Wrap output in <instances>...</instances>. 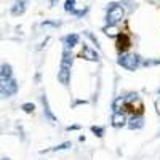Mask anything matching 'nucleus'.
Listing matches in <instances>:
<instances>
[{"label":"nucleus","mask_w":160,"mask_h":160,"mask_svg":"<svg viewBox=\"0 0 160 160\" xmlns=\"http://www.w3.org/2000/svg\"><path fill=\"white\" fill-rule=\"evenodd\" d=\"M117 62H118V66H122L127 71H136L141 64V58L138 55H135V53H122L118 56Z\"/></svg>","instance_id":"obj_1"},{"label":"nucleus","mask_w":160,"mask_h":160,"mask_svg":"<svg viewBox=\"0 0 160 160\" xmlns=\"http://www.w3.org/2000/svg\"><path fill=\"white\" fill-rule=\"evenodd\" d=\"M58 80L62 85H68L71 80V68H66V66H61L59 72H58Z\"/></svg>","instance_id":"obj_7"},{"label":"nucleus","mask_w":160,"mask_h":160,"mask_svg":"<svg viewBox=\"0 0 160 160\" xmlns=\"http://www.w3.org/2000/svg\"><path fill=\"white\" fill-rule=\"evenodd\" d=\"M3 98H8V96H7V91H5L3 82H0V99H3Z\"/></svg>","instance_id":"obj_16"},{"label":"nucleus","mask_w":160,"mask_h":160,"mask_svg":"<svg viewBox=\"0 0 160 160\" xmlns=\"http://www.w3.org/2000/svg\"><path fill=\"white\" fill-rule=\"evenodd\" d=\"M26 8H28V0H16L11 7V15L13 16H21V15H24Z\"/></svg>","instance_id":"obj_3"},{"label":"nucleus","mask_w":160,"mask_h":160,"mask_svg":"<svg viewBox=\"0 0 160 160\" xmlns=\"http://www.w3.org/2000/svg\"><path fill=\"white\" fill-rule=\"evenodd\" d=\"M42 104H43V112H45L47 118H50L51 122H55V120H56V117L53 115V112L50 111V106H48V101H47V96H45V95L42 96Z\"/></svg>","instance_id":"obj_10"},{"label":"nucleus","mask_w":160,"mask_h":160,"mask_svg":"<svg viewBox=\"0 0 160 160\" xmlns=\"http://www.w3.org/2000/svg\"><path fill=\"white\" fill-rule=\"evenodd\" d=\"M10 78H13V68L7 62L0 64V80L5 82V80H10Z\"/></svg>","instance_id":"obj_6"},{"label":"nucleus","mask_w":160,"mask_h":160,"mask_svg":"<svg viewBox=\"0 0 160 160\" xmlns=\"http://www.w3.org/2000/svg\"><path fill=\"white\" fill-rule=\"evenodd\" d=\"M2 160H10V158H2Z\"/></svg>","instance_id":"obj_17"},{"label":"nucleus","mask_w":160,"mask_h":160,"mask_svg":"<svg viewBox=\"0 0 160 160\" xmlns=\"http://www.w3.org/2000/svg\"><path fill=\"white\" fill-rule=\"evenodd\" d=\"M123 16H125L123 7H120L117 3H112L108 8V18H106V21H108L109 26H115V24H118L120 21L123 19Z\"/></svg>","instance_id":"obj_2"},{"label":"nucleus","mask_w":160,"mask_h":160,"mask_svg":"<svg viewBox=\"0 0 160 160\" xmlns=\"http://www.w3.org/2000/svg\"><path fill=\"white\" fill-rule=\"evenodd\" d=\"M21 109H22L26 114H34V111H35V106H34L32 102H24V104L21 106Z\"/></svg>","instance_id":"obj_13"},{"label":"nucleus","mask_w":160,"mask_h":160,"mask_svg":"<svg viewBox=\"0 0 160 160\" xmlns=\"http://www.w3.org/2000/svg\"><path fill=\"white\" fill-rule=\"evenodd\" d=\"M91 131L95 133L98 138H101V136L104 135V128H101V127H91Z\"/></svg>","instance_id":"obj_15"},{"label":"nucleus","mask_w":160,"mask_h":160,"mask_svg":"<svg viewBox=\"0 0 160 160\" xmlns=\"http://www.w3.org/2000/svg\"><path fill=\"white\" fill-rule=\"evenodd\" d=\"M80 56H83V58L88 59V61H98V59H99V55H98V53L93 50V48H90L88 45H83Z\"/></svg>","instance_id":"obj_5"},{"label":"nucleus","mask_w":160,"mask_h":160,"mask_svg":"<svg viewBox=\"0 0 160 160\" xmlns=\"http://www.w3.org/2000/svg\"><path fill=\"white\" fill-rule=\"evenodd\" d=\"M75 10V0H66L64 2V11L72 13Z\"/></svg>","instance_id":"obj_12"},{"label":"nucleus","mask_w":160,"mask_h":160,"mask_svg":"<svg viewBox=\"0 0 160 160\" xmlns=\"http://www.w3.org/2000/svg\"><path fill=\"white\" fill-rule=\"evenodd\" d=\"M71 142H62V144H59V146H55V148H51L50 151L51 152H55V151H66V149H69L71 148ZM50 151H47V152H50Z\"/></svg>","instance_id":"obj_14"},{"label":"nucleus","mask_w":160,"mask_h":160,"mask_svg":"<svg viewBox=\"0 0 160 160\" xmlns=\"http://www.w3.org/2000/svg\"><path fill=\"white\" fill-rule=\"evenodd\" d=\"M131 45V40L127 34H118V38H117V48L120 53H125Z\"/></svg>","instance_id":"obj_4"},{"label":"nucleus","mask_w":160,"mask_h":160,"mask_svg":"<svg viewBox=\"0 0 160 160\" xmlns=\"http://www.w3.org/2000/svg\"><path fill=\"white\" fill-rule=\"evenodd\" d=\"M127 123V117L123 112H120V111H115L114 115H112V125L115 128H120V127H123Z\"/></svg>","instance_id":"obj_8"},{"label":"nucleus","mask_w":160,"mask_h":160,"mask_svg":"<svg viewBox=\"0 0 160 160\" xmlns=\"http://www.w3.org/2000/svg\"><path fill=\"white\" fill-rule=\"evenodd\" d=\"M78 35L77 34H69V35H66L64 38H62V43H64V47L66 48H74L75 45H78Z\"/></svg>","instance_id":"obj_9"},{"label":"nucleus","mask_w":160,"mask_h":160,"mask_svg":"<svg viewBox=\"0 0 160 160\" xmlns=\"http://www.w3.org/2000/svg\"><path fill=\"white\" fill-rule=\"evenodd\" d=\"M128 127H130L131 130H135V128H141V127H142V118H141V117H133V118L130 120Z\"/></svg>","instance_id":"obj_11"}]
</instances>
